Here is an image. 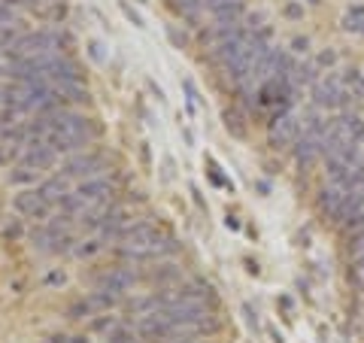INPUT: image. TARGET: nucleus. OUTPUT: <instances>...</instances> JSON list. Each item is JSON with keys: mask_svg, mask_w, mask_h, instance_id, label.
Segmentation results:
<instances>
[{"mask_svg": "<svg viewBox=\"0 0 364 343\" xmlns=\"http://www.w3.org/2000/svg\"><path fill=\"white\" fill-rule=\"evenodd\" d=\"M301 134H304V119L291 110L277 112L267 125V140H270L273 149H289V146H294L301 140Z\"/></svg>", "mask_w": 364, "mask_h": 343, "instance_id": "1", "label": "nucleus"}, {"mask_svg": "<svg viewBox=\"0 0 364 343\" xmlns=\"http://www.w3.org/2000/svg\"><path fill=\"white\" fill-rule=\"evenodd\" d=\"M313 104L322 110H346L349 107V95L343 85L340 73H325L313 83Z\"/></svg>", "mask_w": 364, "mask_h": 343, "instance_id": "2", "label": "nucleus"}, {"mask_svg": "<svg viewBox=\"0 0 364 343\" xmlns=\"http://www.w3.org/2000/svg\"><path fill=\"white\" fill-rule=\"evenodd\" d=\"M107 158L100 152H73L67 155V162L61 164V176L67 179H91V176H104Z\"/></svg>", "mask_w": 364, "mask_h": 343, "instance_id": "3", "label": "nucleus"}, {"mask_svg": "<svg viewBox=\"0 0 364 343\" xmlns=\"http://www.w3.org/2000/svg\"><path fill=\"white\" fill-rule=\"evenodd\" d=\"M161 240H164V231L158 225H152V222H131V228L122 234L119 246H124V249H152L155 253Z\"/></svg>", "mask_w": 364, "mask_h": 343, "instance_id": "4", "label": "nucleus"}, {"mask_svg": "<svg viewBox=\"0 0 364 343\" xmlns=\"http://www.w3.org/2000/svg\"><path fill=\"white\" fill-rule=\"evenodd\" d=\"M76 194H82L91 207H97V204H112L116 201V182H112L109 176H91V179L79 182Z\"/></svg>", "mask_w": 364, "mask_h": 343, "instance_id": "5", "label": "nucleus"}, {"mask_svg": "<svg viewBox=\"0 0 364 343\" xmlns=\"http://www.w3.org/2000/svg\"><path fill=\"white\" fill-rule=\"evenodd\" d=\"M13 207H16L21 216H28V219H40V222H46V219H49V213H52V204L43 198L40 189H25V191H18L16 201H13Z\"/></svg>", "mask_w": 364, "mask_h": 343, "instance_id": "6", "label": "nucleus"}, {"mask_svg": "<svg viewBox=\"0 0 364 343\" xmlns=\"http://www.w3.org/2000/svg\"><path fill=\"white\" fill-rule=\"evenodd\" d=\"M318 213L328 216L334 225H340V219H343L346 213V204H349V191H343L340 186H331V189H322L318 191Z\"/></svg>", "mask_w": 364, "mask_h": 343, "instance_id": "7", "label": "nucleus"}, {"mask_svg": "<svg viewBox=\"0 0 364 343\" xmlns=\"http://www.w3.org/2000/svg\"><path fill=\"white\" fill-rule=\"evenodd\" d=\"M55 162H58V152L46 140H31L25 146V152H21V164H28L33 170H49Z\"/></svg>", "mask_w": 364, "mask_h": 343, "instance_id": "8", "label": "nucleus"}, {"mask_svg": "<svg viewBox=\"0 0 364 343\" xmlns=\"http://www.w3.org/2000/svg\"><path fill=\"white\" fill-rule=\"evenodd\" d=\"M136 280H140V273H136V270L109 268V270H104V273H97V289H107V292L122 295V292H128Z\"/></svg>", "mask_w": 364, "mask_h": 343, "instance_id": "9", "label": "nucleus"}, {"mask_svg": "<svg viewBox=\"0 0 364 343\" xmlns=\"http://www.w3.org/2000/svg\"><path fill=\"white\" fill-rule=\"evenodd\" d=\"M243 13H246L243 0H225L222 6L213 9V19L215 25H237V21H243Z\"/></svg>", "mask_w": 364, "mask_h": 343, "instance_id": "10", "label": "nucleus"}, {"mask_svg": "<svg viewBox=\"0 0 364 343\" xmlns=\"http://www.w3.org/2000/svg\"><path fill=\"white\" fill-rule=\"evenodd\" d=\"M55 91H58L61 107H67V104H85V100H88V88L82 83H55Z\"/></svg>", "mask_w": 364, "mask_h": 343, "instance_id": "11", "label": "nucleus"}, {"mask_svg": "<svg viewBox=\"0 0 364 343\" xmlns=\"http://www.w3.org/2000/svg\"><path fill=\"white\" fill-rule=\"evenodd\" d=\"M343 85H346V95L349 100H355V104H364V73L358 70V67H346L343 73Z\"/></svg>", "mask_w": 364, "mask_h": 343, "instance_id": "12", "label": "nucleus"}, {"mask_svg": "<svg viewBox=\"0 0 364 343\" xmlns=\"http://www.w3.org/2000/svg\"><path fill=\"white\" fill-rule=\"evenodd\" d=\"M37 189H40V194L49 204H58L64 194H67V176H61V174L58 176H49V179H43Z\"/></svg>", "mask_w": 364, "mask_h": 343, "instance_id": "13", "label": "nucleus"}, {"mask_svg": "<svg viewBox=\"0 0 364 343\" xmlns=\"http://www.w3.org/2000/svg\"><path fill=\"white\" fill-rule=\"evenodd\" d=\"M88 304L95 307V313H107L109 307L119 304V295L116 292H107V289H97V292L88 295Z\"/></svg>", "mask_w": 364, "mask_h": 343, "instance_id": "14", "label": "nucleus"}, {"mask_svg": "<svg viewBox=\"0 0 364 343\" xmlns=\"http://www.w3.org/2000/svg\"><path fill=\"white\" fill-rule=\"evenodd\" d=\"M37 176H40V170H33V167H28V164H16L13 170H9V182L13 186H31V182H37Z\"/></svg>", "mask_w": 364, "mask_h": 343, "instance_id": "15", "label": "nucleus"}, {"mask_svg": "<svg viewBox=\"0 0 364 343\" xmlns=\"http://www.w3.org/2000/svg\"><path fill=\"white\" fill-rule=\"evenodd\" d=\"M343 28L352 31V33H364V6H361V4H355V6H349V9H346Z\"/></svg>", "mask_w": 364, "mask_h": 343, "instance_id": "16", "label": "nucleus"}, {"mask_svg": "<svg viewBox=\"0 0 364 343\" xmlns=\"http://www.w3.org/2000/svg\"><path fill=\"white\" fill-rule=\"evenodd\" d=\"M107 243H104V240H100L97 234L95 237H88V240H82V243H76V249H73V253L79 255V258H91V255H97L100 253V249H104Z\"/></svg>", "mask_w": 364, "mask_h": 343, "instance_id": "17", "label": "nucleus"}, {"mask_svg": "<svg viewBox=\"0 0 364 343\" xmlns=\"http://www.w3.org/2000/svg\"><path fill=\"white\" fill-rule=\"evenodd\" d=\"M225 128L231 131L234 137H246V125H243V116L237 110H225Z\"/></svg>", "mask_w": 364, "mask_h": 343, "instance_id": "18", "label": "nucleus"}, {"mask_svg": "<svg viewBox=\"0 0 364 343\" xmlns=\"http://www.w3.org/2000/svg\"><path fill=\"white\" fill-rule=\"evenodd\" d=\"M70 319H85V316H95V307L88 304V298H79L76 304H70V310H67Z\"/></svg>", "mask_w": 364, "mask_h": 343, "instance_id": "19", "label": "nucleus"}, {"mask_svg": "<svg viewBox=\"0 0 364 343\" xmlns=\"http://www.w3.org/2000/svg\"><path fill=\"white\" fill-rule=\"evenodd\" d=\"M18 116H21L18 110H13V107H0V125H4V128H6V125H21Z\"/></svg>", "mask_w": 364, "mask_h": 343, "instance_id": "20", "label": "nucleus"}, {"mask_svg": "<svg viewBox=\"0 0 364 343\" xmlns=\"http://www.w3.org/2000/svg\"><path fill=\"white\" fill-rule=\"evenodd\" d=\"M116 328V316H100L91 322V331H112Z\"/></svg>", "mask_w": 364, "mask_h": 343, "instance_id": "21", "label": "nucleus"}, {"mask_svg": "<svg viewBox=\"0 0 364 343\" xmlns=\"http://www.w3.org/2000/svg\"><path fill=\"white\" fill-rule=\"evenodd\" d=\"M67 277H64V270H52V273H46L43 277V285H64Z\"/></svg>", "mask_w": 364, "mask_h": 343, "instance_id": "22", "label": "nucleus"}, {"mask_svg": "<svg viewBox=\"0 0 364 343\" xmlns=\"http://www.w3.org/2000/svg\"><path fill=\"white\" fill-rule=\"evenodd\" d=\"M109 343H134V331H128V328H119L116 334H109Z\"/></svg>", "mask_w": 364, "mask_h": 343, "instance_id": "23", "label": "nucleus"}, {"mask_svg": "<svg viewBox=\"0 0 364 343\" xmlns=\"http://www.w3.org/2000/svg\"><path fill=\"white\" fill-rule=\"evenodd\" d=\"M334 61H337V52H331V49L322 52V55H318V58H316V64H318V67H331Z\"/></svg>", "mask_w": 364, "mask_h": 343, "instance_id": "24", "label": "nucleus"}, {"mask_svg": "<svg viewBox=\"0 0 364 343\" xmlns=\"http://www.w3.org/2000/svg\"><path fill=\"white\" fill-rule=\"evenodd\" d=\"M352 273H355V280L364 285V253L355 255V268H352Z\"/></svg>", "mask_w": 364, "mask_h": 343, "instance_id": "25", "label": "nucleus"}, {"mask_svg": "<svg viewBox=\"0 0 364 343\" xmlns=\"http://www.w3.org/2000/svg\"><path fill=\"white\" fill-rule=\"evenodd\" d=\"M122 13H124V16H128V19L134 21V25H136V28H143V19H140V16H136V13H134V9H131L128 4H122Z\"/></svg>", "mask_w": 364, "mask_h": 343, "instance_id": "26", "label": "nucleus"}, {"mask_svg": "<svg viewBox=\"0 0 364 343\" xmlns=\"http://www.w3.org/2000/svg\"><path fill=\"white\" fill-rule=\"evenodd\" d=\"M4 237H13V240L21 237V225H18V222H9V225L4 228Z\"/></svg>", "mask_w": 364, "mask_h": 343, "instance_id": "27", "label": "nucleus"}, {"mask_svg": "<svg viewBox=\"0 0 364 343\" xmlns=\"http://www.w3.org/2000/svg\"><path fill=\"white\" fill-rule=\"evenodd\" d=\"M170 343H207V340H198V337H176V340H170Z\"/></svg>", "mask_w": 364, "mask_h": 343, "instance_id": "28", "label": "nucleus"}, {"mask_svg": "<svg viewBox=\"0 0 364 343\" xmlns=\"http://www.w3.org/2000/svg\"><path fill=\"white\" fill-rule=\"evenodd\" d=\"M306 46H310L306 40H294V52H306Z\"/></svg>", "mask_w": 364, "mask_h": 343, "instance_id": "29", "label": "nucleus"}, {"mask_svg": "<svg viewBox=\"0 0 364 343\" xmlns=\"http://www.w3.org/2000/svg\"><path fill=\"white\" fill-rule=\"evenodd\" d=\"M70 343H88V340H85V334H79V337H70Z\"/></svg>", "mask_w": 364, "mask_h": 343, "instance_id": "30", "label": "nucleus"}, {"mask_svg": "<svg viewBox=\"0 0 364 343\" xmlns=\"http://www.w3.org/2000/svg\"><path fill=\"white\" fill-rule=\"evenodd\" d=\"M46 4H58V0H46Z\"/></svg>", "mask_w": 364, "mask_h": 343, "instance_id": "31", "label": "nucleus"}, {"mask_svg": "<svg viewBox=\"0 0 364 343\" xmlns=\"http://www.w3.org/2000/svg\"><path fill=\"white\" fill-rule=\"evenodd\" d=\"M313 4H318V0H313Z\"/></svg>", "mask_w": 364, "mask_h": 343, "instance_id": "32", "label": "nucleus"}, {"mask_svg": "<svg viewBox=\"0 0 364 343\" xmlns=\"http://www.w3.org/2000/svg\"><path fill=\"white\" fill-rule=\"evenodd\" d=\"M140 4H146V0H140Z\"/></svg>", "mask_w": 364, "mask_h": 343, "instance_id": "33", "label": "nucleus"}, {"mask_svg": "<svg viewBox=\"0 0 364 343\" xmlns=\"http://www.w3.org/2000/svg\"><path fill=\"white\" fill-rule=\"evenodd\" d=\"M0 73H4V70H0Z\"/></svg>", "mask_w": 364, "mask_h": 343, "instance_id": "34", "label": "nucleus"}]
</instances>
